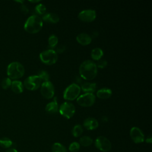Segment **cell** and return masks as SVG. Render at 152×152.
<instances>
[{"label": "cell", "mask_w": 152, "mask_h": 152, "mask_svg": "<svg viewBox=\"0 0 152 152\" xmlns=\"http://www.w3.org/2000/svg\"><path fill=\"white\" fill-rule=\"evenodd\" d=\"M79 73L81 77L84 80H93L97 74L96 64L90 60L84 61L81 64L79 67Z\"/></svg>", "instance_id": "1"}, {"label": "cell", "mask_w": 152, "mask_h": 152, "mask_svg": "<svg viewBox=\"0 0 152 152\" xmlns=\"http://www.w3.org/2000/svg\"><path fill=\"white\" fill-rule=\"evenodd\" d=\"M42 26L43 21L42 18L37 15H33L29 17L25 22L24 28L28 33L35 34L42 29Z\"/></svg>", "instance_id": "2"}, {"label": "cell", "mask_w": 152, "mask_h": 152, "mask_svg": "<svg viewBox=\"0 0 152 152\" xmlns=\"http://www.w3.org/2000/svg\"><path fill=\"white\" fill-rule=\"evenodd\" d=\"M25 69L23 65L18 62H13L10 63L7 69V74L11 80H15L21 78L24 74Z\"/></svg>", "instance_id": "3"}, {"label": "cell", "mask_w": 152, "mask_h": 152, "mask_svg": "<svg viewBox=\"0 0 152 152\" xmlns=\"http://www.w3.org/2000/svg\"><path fill=\"white\" fill-rule=\"evenodd\" d=\"M40 61L46 65H53L58 60V54L53 49H48L42 52L39 55Z\"/></svg>", "instance_id": "4"}, {"label": "cell", "mask_w": 152, "mask_h": 152, "mask_svg": "<svg viewBox=\"0 0 152 152\" xmlns=\"http://www.w3.org/2000/svg\"><path fill=\"white\" fill-rule=\"evenodd\" d=\"M81 91L80 87L77 84L72 83L68 86L64 91V98L68 100H74L77 99Z\"/></svg>", "instance_id": "5"}, {"label": "cell", "mask_w": 152, "mask_h": 152, "mask_svg": "<svg viewBox=\"0 0 152 152\" xmlns=\"http://www.w3.org/2000/svg\"><path fill=\"white\" fill-rule=\"evenodd\" d=\"M42 80L38 75H31L24 81V86L28 90H36L42 84Z\"/></svg>", "instance_id": "6"}, {"label": "cell", "mask_w": 152, "mask_h": 152, "mask_svg": "<svg viewBox=\"0 0 152 152\" xmlns=\"http://www.w3.org/2000/svg\"><path fill=\"white\" fill-rule=\"evenodd\" d=\"M59 110L61 115L67 119H69L74 116L75 112V107L72 103L65 102L60 106Z\"/></svg>", "instance_id": "7"}, {"label": "cell", "mask_w": 152, "mask_h": 152, "mask_svg": "<svg viewBox=\"0 0 152 152\" xmlns=\"http://www.w3.org/2000/svg\"><path fill=\"white\" fill-rule=\"evenodd\" d=\"M95 100L96 97L93 93H85L78 97L77 103L83 107H90L94 104Z\"/></svg>", "instance_id": "8"}, {"label": "cell", "mask_w": 152, "mask_h": 152, "mask_svg": "<svg viewBox=\"0 0 152 152\" xmlns=\"http://www.w3.org/2000/svg\"><path fill=\"white\" fill-rule=\"evenodd\" d=\"M94 144L96 148L103 152H107L112 148L110 141L104 136L98 137L96 139Z\"/></svg>", "instance_id": "9"}, {"label": "cell", "mask_w": 152, "mask_h": 152, "mask_svg": "<svg viewBox=\"0 0 152 152\" xmlns=\"http://www.w3.org/2000/svg\"><path fill=\"white\" fill-rule=\"evenodd\" d=\"M40 92L42 95L47 99H52L55 94V89L52 83L48 81H45L41 84Z\"/></svg>", "instance_id": "10"}, {"label": "cell", "mask_w": 152, "mask_h": 152, "mask_svg": "<svg viewBox=\"0 0 152 152\" xmlns=\"http://www.w3.org/2000/svg\"><path fill=\"white\" fill-rule=\"evenodd\" d=\"M78 18L85 22H91L96 17V12L93 10H86L81 11L78 15Z\"/></svg>", "instance_id": "11"}, {"label": "cell", "mask_w": 152, "mask_h": 152, "mask_svg": "<svg viewBox=\"0 0 152 152\" xmlns=\"http://www.w3.org/2000/svg\"><path fill=\"white\" fill-rule=\"evenodd\" d=\"M130 137L135 143H141L144 141V135L138 127H132L130 130Z\"/></svg>", "instance_id": "12"}, {"label": "cell", "mask_w": 152, "mask_h": 152, "mask_svg": "<svg viewBox=\"0 0 152 152\" xmlns=\"http://www.w3.org/2000/svg\"><path fill=\"white\" fill-rule=\"evenodd\" d=\"M84 126L88 130H93L96 129L99 126L98 121L93 118H87L83 123Z\"/></svg>", "instance_id": "13"}, {"label": "cell", "mask_w": 152, "mask_h": 152, "mask_svg": "<svg viewBox=\"0 0 152 152\" xmlns=\"http://www.w3.org/2000/svg\"><path fill=\"white\" fill-rule=\"evenodd\" d=\"M76 40L80 44L82 45H87L91 43V37L88 34L82 33L77 35Z\"/></svg>", "instance_id": "14"}, {"label": "cell", "mask_w": 152, "mask_h": 152, "mask_svg": "<svg viewBox=\"0 0 152 152\" xmlns=\"http://www.w3.org/2000/svg\"><path fill=\"white\" fill-rule=\"evenodd\" d=\"M11 88L14 93L20 94L23 91L24 86L21 81L19 80H14L12 81Z\"/></svg>", "instance_id": "15"}, {"label": "cell", "mask_w": 152, "mask_h": 152, "mask_svg": "<svg viewBox=\"0 0 152 152\" xmlns=\"http://www.w3.org/2000/svg\"><path fill=\"white\" fill-rule=\"evenodd\" d=\"M112 90L108 88H102L99 90L96 93L97 97L100 99H107L112 96Z\"/></svg>", "instance_id": "16"}, {"label": "cell", "mask_w": 152, "mask_h": 152, "mask_svg": "<svg viewBox=\"0 0 152 152\" xmlns=\"http://www.w3.org/2000/svg\"><path fill=\"white\" fill-rule=\"evenodd\" d=\"M42 20L52 23H56L59 20V16L55 13H46L43 15Z\"/></svg>", "instance_id": "17"}, {"label": "cell", "mask_w": 152, "mask_h": 152, "mask_svg": "<svg viewBox=\"0 0 152 152\" xmlns=\"http://www.w3.org/2000/svg\"><path fill=\"white\" fill-rule=\"evenodd\" d=\"M46 111L50 113V114H53L56 112H57L58 110V103L56 102V98L55 97L53 102H51L49 103H48L45 107Z\"/></svg>", "instance_id": "18"}, {"label": "cell", "mask_w": 152, "mask_h": 152, "mask_svg": "<svg viewBox=\"0 0 152 152\" xmlns=\"http://www.w3.org/2000/svg\"><path fill=\"white\" fill-rule=\"evenodd\" d=\"M81 89L86 93H93L96 89V84L92 83H85L82 84Z\"/></svg>", "instance_id": "19"}, {"label": "cell", "mask_w": 152, "mask_h": 152, "mask_svg": "<svg viewBox=\"0 0 152 152\" xmlns=\"http://www.w3.org/2000/svg\"><path fill=\"white\" fill-rule=\"evenodd\" d=\"M103 55V52L102 49L100 48H96L91 50V58L96 61H99Z\"/></svg>", "instance_id": "20"}, {"label": "cell", "mask_w": 152, "mask_h": 152, "mask_svg": "<svg viewBox=\"0 0 152 152\" xmlns=\"http://www.w3.org/2000/svg\"><path fill=\"white\" fill-rule=\"evenodd\" d=\"M13 142L8 137H2L0 139V146L4 148H9L12 146Z\"/></svg>", "instance_id": "21"}, {"label": "cell", "mask_w": 152, "mask_h": 152, "mask_svg": "<svg viewBox=\"0 0 152 152\" xmlns=\"http://www.w3.org/2000/svg\"><path fill=\"white\" fill-rule=\"evenodd\" d=\"M93 143V139L88 136H83L80 139V144L84 147H88Z\"/></svg>", "instance_id": "22"}, {"label": "cell", "mask_w": 152, "mask_h": 152, "mask_svg": "<svg viewBox=\"0 0 152 152\" xmlns=\"http://www.w3.org/2000/svg\"><path fill=\"white\" fill-rule=\"evenodd\" d=\"M52 152H66V150L61 143L55 142L52 145Z\"/></svg>", "instance_id": "23"}, {"label": "cell", "mask_w": 152, "mask_h": 152, "mask_svg": "<svg viewBox=\"0 0 152 152\" xmlns=\"http://www.w3.org/2000/svg\"><path fill=\"white\" fill-rule=\"evenodd\" d=\"M58 42V37L52 34L49 36L48 39V46L50 48H54L57 45V43Z\"/></svg>", "instance_id": "24"}, {"label": "cell", "mask_w": 152, "mask_h": 152, "mask_svg": "<svg viewBox=\"0 0 152 152\" xmlns=\"http://www.w3.org/2000/svg\"><path fill=\"white\" fill-rule=\"evenodd\" d=\"M83 132V129L80 125H75L72 129V134L75 137L80 136Z\"/></svg>", "instance_id": "25"}, {"label": "cell", "mask_w": 152, "mask_h": 152, "mask_svg": "<svg viewBox=\"0 0 152 152\" xmlns=\"http://www.w3.org/2000/svg\"><path fill=\"white\" fill-rule=\"evenodd\" d=\"M11 83H12L11 80L8 77H6V78H4L2 80L1 85V87L3 89L6 90V89H8L10 87H11Z\"/></svg>", "instance_id": "26"}, {"label": "cell", "mask_w": 152, "mask_h": 152, "mask_svg": "<svg viewBox=\"0 0 152 152\" xmlns=\"http://www.w3.org/2000/svg\"><path fill=\"white\" fill-rule=\"evenodd\" d=\"M46 10V7L42 4H38L35 7V11L36 13L39 15H44L45 14Z\"/></svg>", "instance_id": "27"}, {"label": "cell", "mask_w": 152, "mask_h": 152, "mask_svg": "<svg viewBox=\"0 0 152 152\" xmlns=\"http://www.w3.org/2000/svg\"><path fill=\"white\" fill-rule=\"evenodd\" d=\"M37 75L42 79V80H43L44 82L45 81H48L49 80V78H50L49 74L46 71H44V70L40 71L39 72Z\"/></svg>", "instance_id": "28"}, {"label": "cell", "mask_w": 152, "mask_h": 152, "mask_svg": "<svg viewBox=\"0 0 152 152\" xmlns=\"http://www.w3.org/2000/svg\"><path fill=\"white\" fill-rule=\"evenodd\" d=\"M80 148V144L77 142H72L69 146V150L71 152H77Z\"/></svg>", "instance_id": "29"}, {"label": "cell", "mask_w": 152, "mask_h": 152, "mask_svg": "<svg viewBox=\"0 0 152 152\" xmlns=\"http://www.w3.org/2000/svg\"><path fill=\"white\" fill-rule=\"evenodd\" d=\"M107 65V62L106 60H100L98 62L97 64L96 65L97 67H99L100 68H105Z\"/></svg>", "instance_id": "30"}, {"label": "cell", "mask_w": 152, "mask_h": 152, "mask_svg": "<svg viewBox=\"0 0 152 152\" xmlns=\"http://www.w3.org/2000/svg\"><path fill=\"white\" fill-rule=\"evenodd\" d=\"M21 11L24 13V14H27L28 12V8L24 5H21Z\"/></svg>", "instance_id": "31"}, {"label": "cell", "mask_w": 152, "mask_h": 152, "mask_svg": "<svg viewBox=\"0 0 152 152\" xmlns=\"http://www.w3.org/2000/svg\"><path fill=\"white\" fill-rule=\"evenodd\" d=\"M65 46H59V47H58V48H57V49H56V53L57 52H59V53H62L64 50H65Z\"/></svg>", "instance_id": "32"}, {"label": "cell", "mask_w": 152, "mask_h": 152, "mask_svg": "<svg viewBox=\"0 0 152 152\" xmlns=\"http://www.w3.org/2000/svg\"><path fill=\"white\" fill-rule=\"evenodd\" d=\"M5 152H18V151L16 149L12 148H9Z\"/></svg>", "instance_id": "33"}, {"label": "cell", "mask_w": 152, "mask_h": 152, "mask_svg": "<svg viewBox=\"0 0 152 152\" xmlns=\"http://www.w3.org/2000/svg\"><path fill=\"white\" fill-rule=\"evenodd\" d=\"M151 141H152V138H151V137L150 135L148 137H147V138L146 140V142H148V143H151Z\"/></svg>", "instance_id": "34"}, {"label": "cell", "mask_w": 152, "mask_h": 152, "mask_svg": "<svg viewBox=\"0 0 152 152\" xmlns=\"http://www.w3.org/2000/svg\"><path fill=\"white\" fill-rule=\"evenodd\" d=\"M40 1H30V2H33V3H35V2H39Z\"/></svg>", "instance_id": "35"}, {"label": "cell", "mask_w": 152, "mask_h": 152, "mask_svg": "<svg viewBox=\"0 0 152 152\" xmlns=\"http://www.w3.org/2000/svg\"><path fill=\"white\" fill-rule=\"evenodd\" d=\"M16 2H20V3H23V2H24V1H17Z\"/></svg>", "instance_id": "36"}]
</instances>
